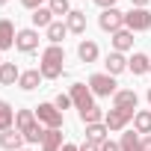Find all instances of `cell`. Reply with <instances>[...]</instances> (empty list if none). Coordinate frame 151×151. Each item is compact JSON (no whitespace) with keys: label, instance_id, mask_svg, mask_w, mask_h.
<instances>
[{"label":"cell","instance_id":"cell-1","mask_svg":"<svg viewBox=\"0 0 151 151\" xmlns=\"http://www.w3.org/2000/svg\"><path fill=\"white\" fill-rule=\"evenodd\" d=\"M62 62H65V50H62L59 45H50V47L42 53V65H39L42 77H45V80H56L59 74H62Z\"/></svg>","mask_w":151,"mask_h":151},{"label":"cell","instance_id":"cell-2","mask_svg":"<svg viewBox=\"0 0 151 151\" xmlns=\"http://www.w3.org/2000/svg\"><path fill=\"white\" fill-rule=\"evenodd\" d=\"M36 119L42 124H47V130H62V113L53 104H39L36 107Z\"/></svg>","mask_w":151,"mask_h":151},{"label":"cell","instance_id":"cell-3","mask_svg":"<svg viewBox=\"0 0 151 151\" xmlns=\"http://www.w3.org/2000/svg\"><path fill=\"white\" fill-rule=\"evenodd\" d=\"M116 86H119V83L113 80V74H92V77H89V89H92V95H101V98L116 95V92H119Z\"/></svg>","mask_w":151,"mask_h":151},{"label":"cell","instance_id":"cell-4","mask_svg":"<svg viewBox=\"0 0 151 151\" xmlns=\"http://www.w3.org/2000/svg\"><path fill=\"white\" fill-rule=\"evenodd\" d=\"M124 27H127L130 33L148 30V27H151V12H148V9H130V12L124 15Z\"/></svg>","mask_w":151,"mask_h":151},{"label":"cell","instance_id":"cell-5","mask_svg":"<svg viewBox=\"0 0 151 151\" xmlns=\"http://www.w3.org/2000/svg\"><path fill=\"white\" fill-rule=\"evenodd\" d=\"M71 104L77 107L80 113H83V110H92V107H95V101H92V89H89L86 83H74V86H71Z\"/></svg>","mask_w":151,"mask_h":151},{"label":"cell","instance_id":"cell-6","mask_svg":"<svg viewBox=\"0 0 151 151\" xmlns=\"http://www.w3.org/2000/svg\"><path fill=\"white\" fill-rule=\"evenodd\" d=\"M98 24H101L104 33H119V30L124 27V15H122L119 9H104L101 18H98Z\"/></svg>","mask_w":151,"mask_h":151},{"label":"cell","instance_id":"cell-7","mask_svg":"<svg viewBox=\"0 0 151 151\" xmlns=\"http://www.w3.org/2000/svg\"><path fill=\"white\" fill-rule=\"evenodd\" d=\"M136 113H127V110H119V107H113L107 116H104V124L110 127V130H124V124L133 119Z\"/></svg>","mask_w":151,"mask_h":151},{"label":"cell","instance_id":"cell-8","mask_svg":"<svg viewBox=\"0 0 151 151\" xmlns=\"http://www.w3.org/2000/svg\"><path fill=\"white\" fill-rule=\"evenodd\" d=\"M15 47L24 50V53L36 50V47H39V33H36V30H18V36H15Z\"/></svg>","mask_w":151,"mask_h":151},{"label":"cell","instance_id":"cell-9","mask_svg":"<svg viewBox=\"0 0 151 151\" xmlns=\"http://www.w3.org/2000/svg\"><path fill=\"white\" fill-rule=\"evenodd\" d=\"M21 142H27V139H24V133L18 127H9V130L0 133V145H3L6 151H21Z\"/></svg>","mask_w":151,"mask_h":151},{"label":"cell","instance_id":"cell-10","mask_svg":"<svg viewBox=\"0 0 151 151\" xmlns=\"http://www.w3.org/2000/svg\"><path fill=\"white\" fill-rule=\"evenodd\" d=\"M136 104H139V98H136V92H133V89H119V92H116V101H113V107L133 113V110H136Z\"/></svg>","mask_w":151,"mask_h":151},{"label":"cell","instance_id":"cell-11","mask_svg":"<svg viewBox=\"0 0 151 151\" xmlns=\"http://www.w3.org/2000/svg\"><path fill=\"white\" fill-rule=\"evenodd\" d=\"M36 124H39V122H36V113H33V110H18V113H15V127H18L21 133H30Z\"/></svg>","mask_w":151,"mask_h":151},{"label":"cell","instance_id":"cell-12","mask_svg":"<svg viewBox=\"0 0 151 151\" xmlns=\"http://www.w3.org/2000/svg\"><path fill=\"white\" fill-rule=\"evenodd\" d=\"M65 18H68V21H65L68 33H83V30H86V12H80V9H71Z\"/></svg>","mask_w":151,"mask_h":151},{"label":"cell","instance_id":"cell-13","mask_svg":"<svg viewBox=\"0 0 151 151\" xmlns=\"http://www.w3.org/2000/svg\"><path fill=\"white\" fill-rule=\"evenodd\" d=\"M45 77H42V71L39 68H33V71H21V80H18V86L24 89V92H33L39 83H42Z\"/></svg>","mask_w":151,"mask_h":151},{"label":"cell","instance_id":"cell-14","mask_svg":"<svg viewBox=\"0 0 151 151\" xmlns=\"http://www.w3.org/2000/svg\"><path fill=\"white\" fill-rule=\"evenodd\" d=\"M18 80H21V71H18L15 62H3V65H0V83H3V86H12Z\"/></svg>","mask_w":151,"mask_h":151},{"label":"cell","instance_id":"cell-15","mask_svg":"<svg viewBox=\"0 0 151 151\" xmlns=\"http://www.w3.org/2000/svg\"><path fill=\"white\" fill-rule=\"evenodd\" d=\"M107 74H113V77H116V74H122L124 68H127V59L119 53V50H113V53H107Z\"/></svg>","mask_w":151,"mask_h":151},{"label":"cell","instance_id":"cell-16","mask_svg":"<svg viewBox=\"0 0 151 151\" xmlns=\"http://www.w3.org/2000/svg\"><path fill=\"white\" fill-rule=\"evenodd\" d=\"M113 47L122 53V50H130L133 47V33L127 30V27H122L119 33H113Z\"/></svg>","mask_w":151,"mask_h":151},{"label":"cell","instance_id":"cell-17","mask_svg":"<svg viewBox=\"0 0 151 151\" xmlns=\"http://www.w3.org/2000/svg\"><path fill=\"white\" fill-rule=\"evenodd\" d=\"M15 36H18V33H15L12 21H6V18H3V21H0V50L12 47V45H15Z\"/></svg>","mask_w":151,"mask_h":151},{"label":"cell","instance_id":"cell-18","mask_svg":"<svg viewBox=\"0 0 151 151\" xmlns=\"http://www.w3.org/2000/svg\"><path fill=\"white\" fill-rule=\"evenodd\" d=\"M127 68H130L133 74H148V71H151V59H148L145 53H133V56L127 59Z\"/></svg>","mask_w":151,"mask_h":151},{"label":"cell","instance_id":"cell-19","mask_svg":"<svg viewBox=\"0 0 151 151\" xmlns=\"http://www.w3.org/2000/svg\"><path fill=\"white\" fill-rule=\"evenodd\" d=\"M62 148V130H45L42 151H59Z\"/></svg>","mask_w":151,"mask_h":151},{"label":"cell","instance_id":"cell-20","mask_svg":"<svg viewBox=\"0 0 151 151\" xmlns=\"http://www.w3.org/2000/svg\"><path fill=\"white\" fill-rule=\"evenodd\" d=\"M77 56H80L83 62H95V59H98V45L89 42V39L80 42V45H77Z\"/></svg>","mask_w":151,"mask_h":151},{"label":"cell","instance_id":"cell-21","mask_svg":"<svg viewBox=\"0 0 151 151\" xmlns=\"http://www.w3.org/2000/svg\"><path fill=\"white\" fill-rule=\"evenodd\" d=\"M107 133H110V127L101 124V122H98V124H86V136H89V142H98V145H101V142H107Z\"/></svg>","mask_w":151,"mask_h":151},{"label":"cell","instance_id":"cell-22","mask_svg":"<svg viewBox=\"0 0 151 151\" xmlns=\"http://www.w3.org/2000/svg\"><path fill=\"white\" fill-rule=\"evenodd\" d=\"M119 148H122V151H142V139H139V133H133V130L122 133V142H119Z\"/></svg>","mask_w":151,"mask_h":151},{"label":"cell","instance_id":"cell-23","mask_svg":"<svg viewBox=\"0 0 151 151\" xmlns=\"http://www.w3.org/2000/svg\"><path fill=\"white\" fill-rule=\"evenodd\" d=\"M133 127L136 133H151V110H139L133 116Z\"/></svg>","mask_w":151,"mask_h":151},{"label":"cell","instance_id":"cell-24","mask_svg":"<svg viewBox=\"0 0 151 151\" xmlns=\"http://www.w3.org/2000/svg\"><path fill=\"white\" fill-rule=\"evenodd\" d=\"M12 122H15L12 107H9L6 101H0V133H3V130H9V127H12Z\"/></svg>","mask_w":151,"mask_h":151},{"label":"cell","instance_id":"cell-25","mask_svg":"<svg viewBox=\"0 0 151 151\" xmlns=\"http://www.w3.org/2000/svg\"><path fill=\"white\" fill-rule=\"evenodd\" d=\"M33 24H36V27H45V30H47V27L53 24V12H50L47 6L36 9V12H33Z\"/></svg>","mask_w":151,"mask_h":151},{"label":"cell","instance_id":"cell-26","mask_svg":"<svg viewBox=\"0 0 151 151\" xmlns=\"http://www.w3.org/2000/svg\"><path fill=\"white\" fill-rule=\"evenodd\" d=\"M65 33H68V27H65L62 21H53V24L47 27V39H50V45H59V42L65 39Z\"/></svg>","mask_w":151,"mask_h":151},{"label":"cell","instance_id":"cell-27","mask_svg":"<svg viewBox=\"0 0 151 151\" xmlns=\"http://www.w3.org/2000/svg\"><path fill=\"white\" fill-rule=\"evenodd\" d=\"M80 119H83L86 124H98V122L104 119V110H101V107H92V110H83V113H80Z\"/></svg>","mask_w":151,"mask_h":151},{"label":"cell","instance_id":"cell-28","mask_svg":"<svg viewBox=\"0 0 151 151\" xmlns=\"http://www.w3.org/2000/svg\"><path fill=\"white\" fill-rule=\"evenodd\" d=\"M47 9H50L53 15H68V12H71L68 0H47Z\"/></svg>","mask_w":151,"mask_h":151},{"label":"cell","instance_id":"cell-29","mask_svg":"<svg viewBox=\"0 0 151 151\" xmlns=\"http://www.w3.org/2000/svg\"><path fill=\"white\" fill-rule=\"evenodd\" d=\"M24 139H27V142H42V139H45V130H42V124H36L30 133H24Z\"/></svg>","mask_w":151,"mask_h":151},{"label":"cell","instance_id":"cell-30","mask_svg":"<svg viewBox=\"0 0 151 151\" xmlns=\"http://www.w3.org/2000/svg\"><path fill=\"white\" fill-rule=\"evenodd\" d=\"M68 104H71V95H56V101H53V107H56V110H65Z\"/></svg>","mask_w":151,"mask_h":151},{"label":"cell","instance_id":"cell-31","mask_svg":"<svg viewBox=\"0 0 151 151\" xmlns=\"http://www.w3.org/2000/svg\"><path fill=\"white\" fill-rule=\"evenodd\" d=\"M21 3H24L27 9H33V12H36V9H42V3H45V0H21Z\"/></svg>","mask_w":151,"mask_h":151},{"label":"cell","instance_id":"cell-32","mask_svg":"<svg viewBox=\"0 0 151 151\" xmlns=\"http://www.w3.org/2000/svg\"><path fill=\"white\" fill-rule=\"evenodd\" d=\"M80 151H101V145H98V142H89V139H86V142L80 145Z\"/></svg>","mask_w":151,"mask_h":151},{"label":"cell","instance_id":"cell-33","mask_svg":"<svg viewBox=\"0 0 151 151\" xmlns=\"http://www.w3.org/2000/svg\"><path fill=\"white\" fill-rule=\"evenodd\" d=\"M101 9H116V0H95Z\"/></svg>","mask_w":151,"mask_h":151},{"label":"cell","instance_id":"cell-34","mask_svg":"<svg viewBox=\"0 0 151 151\" xmlns=\"http://www.w3.org/2000/svg\"><path fill=\"white\" fill-rule=\"evenodd\" d=\"M101 151H122L116 142H101Z\"/></svg>","mask_w":151,"mask_h":151},{"label":"cell","instance_id":"cell-35","mask_svg":"<svg viewBox=\"0 0 151 151\" xmlns=\"http://www.w3.org/2000/svg\"><path fill=\"white\" fill-rule=\"evenodd\" d=\"M59 151H80V145H71V142H65V145H62Z\"/></svg>","mask_w":151,"mask_h":151},{"label":"cell","instance_id":"cell-36","mask_svg":"<svg viewBox=\"0 0 151 151\" xmlns=\"http://www.w3.org/2000/svg\"><path fill=\"white\" fill-rule=\"evenodd\" d=\"M148 3H151V0H133V6H136V9H145Z\"/></svg>","mask_w":151,"mask_h":151},{"label":"cell","instance_id":"cell-37","mask_svg":"<svg viewBox=\"0 0 151 151\" xmlns=\"http://www.w3.org/2000/svg\"><path fill=\"white\" fill-rule=\"evenodd\" d=\"M142 151H151V136H145V139H142Z\"/></svg>","mask_w":151,"mask_h":151},{"label":"cell","instance_id":"cell-38","mask_svg":"<svg viewBox=\"0 0 151 151\" xmlns=\"http://www.w3.org/2000/svg\"><path fill=\"white\" fill-rule=\"evenodd\" d=\"M148 104H151V89H148Z\"/></svg>","mask_w":151,"mask_h":151},{"label":"cell","instance_id":"cell-39","mask_svg":"<svg viewBox=\"0 0 151 151\" xmlns=\"http://www.w3.org/2000/svg\"><path fill=\"white\" fill-rule=\"evenodd\" d=\"M0 3H9V0H0Z\"/></svg>","mask_w":151,"mask_h":151},{"label":"cell","instance_id":"cell-40","mask_svg":"<svg viewBox=\"0 0 151 151\" xmlns=\"http://www.w3.org/2000/svg\"><path fill=\"white\" fill-rule=\"evenodd\" d=\"M0 65H3V59H0Z\"/></svg>","mask_w":151,"mask_h":151},{"label":"cell","instance_id":"cell-41","mask_svg":"<svg viewBox=\"0 0 151 151\" xmlns=\"http://www.w3.org/2000/svg\"><path fill=\"white\" fill-rule=\"evenodd\" d=\"M21 151H27V148H21Z\"/></svg>","mask_w":151,"mask_h":151}]
</instances>
